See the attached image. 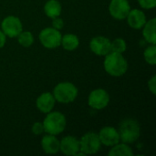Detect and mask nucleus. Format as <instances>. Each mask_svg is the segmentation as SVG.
Wrapping results in <instances>:
<instances>
[{
  "label": "nucleus",
  "instance_id": "f3484780",
  "mask_svg": "<svg viewBox=\"0 0 156 156\" xmlns=\"http://www.w3.org/2000/svg\"><path fill=\"white\" fill-rule=\"evenodd\" d=\"M61 5L58 0H48L44 5V12L47 16L54 18L59 16L61 14Z\"/></svg>",
  "mask_w": 156,
  "mask_h": 156
},
{
  "label": "nucleus",
  "instance_id": "9b49d317",
  "mask_svg": "<svg viewBox=\"0 0 156 156\" xmlns=\"http://www.w3.org/2000/svg\"><path fill=\"white\" fill-rule=\"evenodd\" d=\"M99 138L101 143V144L105 146L112 147L118 143H120V135L118 133V130H116L113 127L106 126L103 127L100 133H99Z\"/></svg>",
  "mask_w": 156,
  "mask_h": 156
},
{
  "label": "nucleus",
  "instance_id": "20e7f679",
  "mask_svg": "<svg viewBox=\"0 0 156 156\" xmlns=\"http://www.w3.org/2000/svg\"><path fill=\"white\" fill-rule=\"evenodd\" d=\"M55 100L60 103H70L74 101L78 96V89L71 82H60L56 85L53 90Z\"/></svg>",
  "mask_w": 156,
  "mask_h": 156
},
{
  "label": "nucleus",
  "instance_id": "f8f14e48",
  "mask_svg": "<svg viewBox=\"0 0 156 156\" xmlns=\"http://www.w3.org/2000/svg\"><path fill=\"white\" fill-rule=\"evenodd\" d=\"M59 151L66 155H76L80 151V140L71 135L65 136L59 142Z\"/></svg>",
  "mask_w": 156,
  "mask_h": 156
},
{
  "label": "nucleus",
  "instance_id": "dca6fc26",
  "mask_svg": "<svg viewBox=\"0 0 156 156\" xmlns=\"http://www.w3.org/2000/svg\"><path fill=\"white\" fill-rule=\"evenodd\" d=\"M155 25L156 19L154 17L150 19L149 21H146L145 25L143 27V35L144 39L150 43V44H155L156 36H155Z\"/></svg>",
  "mask_w": 156,
  "mask_h": 156
},
{
  "label": "nucleus",
  "instance_id": "f03ea898",
  "mask_svg": "<svg viewBox=\"0 0 156 156\" xmlns=\"http://www.w3.org/2000/svg\"><path fill=\"white\" fill-rule=\"evenodd\" d=\"M120 140L127 144L136 142L141 134V127L139 122L132 118L124 119L121 122L118 129Z\"/></svg>",
  "mask_w": 156,
  "mask_h": 156
},
{
  "label": "nucleus",
  "instance_id": "0eeeda50",
  "mask_svg": "<svg viewBox=\"0 0 156 156\" xmlns=\"http://www.w3.org/2000/svg\"><path fill=\"white\" fill-rule=\"evenodd\" d=\"M110 102V95L103 89H96L92 90L88 98V104L94 110H102L108 106Z\"/></svg>",
  "mask_w": 156,
  "mask_h": 156
},
{
  "label": "nucleus",
  "instance_id": "b1692460",
  "mask_svg": "<svg viewBox=\"0 0 156 156\" xmlns=\"http://www.w3.org/2000/svg\"><path fill=\"white\" fill-rule=\"evenodd\" d=\"M138 3L144 9H152L156 6V0H138Z\"/></svg>",
  "mask_w": 156,
  "mask_h": 156
},
{
  "label": "nucleus",
  "instance_id": "a878e982",
  "mask_svg": "<svg viewBox=\"0 0 156 156\" xmlns=\"http://www.w3.org/2000/svg\"><path fill=\"white\" fill-rule=\"evenodd\" d=\"M148 88H149V90L154 94H156V76H153L149 81H148Z\"/></svg>",
  "mask_w": 156,
  "mask_h": 156
},
{
  "label": "nucleus",
  "instance_id": "6ab92c4d",
  "mask_svg": "<svg viewBox=\"0 0 156 156\" xmlns=\"http://www.w3.org/2000/svg\"><path fill=\"white\" fill-rule=\"evenodd\" d=\"M63 48L69 51L76 49L80 45L79 37L74 34H66L61 37V44Z\"/></svg>",
  "mask_w": 156,
  "mask_h": 156
},
{
  "label": "nucleus",
  "instance_id": "f257e3e1",
  "mask_svg": "<svg viewBox=\"0 0 156 156\" xmlns=\"http://www.w3.org/2000/svg\"><path fill=\"white\" fill-rule=\"evenodd\" d=\"M103 66L105 71L112 77H121L128 69V62L122 54L112 51L105 56Z\"/></svg>",
  "mask_w": 156,
  "mask_h": 156
},
{
  "label": "nucleus",
  "instance_id": "bb28decb",
  "mask_svg": "<svg viewBox=\"0 0 156 156\" xmlns=\"http://www.w3.org/2000/svg\"><path fill=\"white\" fill-rule=\"evenodd\" d=\"M5 41H6V36L4 34L3 31L0 30V48H2L5 46Z\"/></svg>",
  "mask_w": 156,
  "mask_h": 156
},
{
  "label": "nucleus",
  "instance_id": "6e6552de",
  "mask_svg": "<svg viewBox=\"0 0 156 156\" xmlns=\"http://www.w3.org/2000/svg\"><path fill=\"white\" fill-rule=\"evenodd\" d=\"M2 31L9 37H16L22 31L23 26L20 19L15 16H6L1 24Z\"/></svg>",
  "mask_w": 156,
  "mask_h": 156
},
{
  "label": "nucleus",
  "instance_id": "ddd939ff",
  "mask_svg": "<svg viewBox=\"0 0 156 156\" xmlns=\"http://www.w3.org/2000/svg\"><path fill=\"white\" fill-rule=\"evenodd\" d=\"M55 103H56V100L53 94L50 92H44L37 99L36 106L38 111L47 114L54 109Z\"/></svg>",
  "mask_w": 156,
  "mask_h": 156
},
{
  "label": "nucleus",
  "instance_id": "412c9836",
  "mask_svg": "<svg viewBox=\"0 0 156 156\" xmlns=\"http://www.w3.org/2000/svg\"><path fill=\"white\" fill-rule=\"evenodd\" d=\"M145 61L150 65L156 64V47L155 44H151V46L147 47L144 53Z\"/></svg>",
  "mask_w": 156,
  "mask_h": 156
},
{
  "label": "nucleus",
  "instance_id": "1a4fd4ad",
  "mask_svg": "<svg viewBox=\"0 0 156 156\" xmlns=\"http://www.w3.org/2000/svg\"><path fill=\"white\" fill-rule=\"evenodd\" d=\"M130 10L131 5L128 0H112L109 5L110 15L117 20L125 19Z\"/></svg>",
  "mask_w": 156,
  "mask_h": 156
},
{
  "label": "nucleus",
  "instance_id": "7ed1b4c3",
  "mask_svg": "<svg viewBox=\"0 0 156 156\" xmlns=\"http://www.w3.org/2000/svg\"><path fill=\"white\" fill-rule=\"evenodd\" d=\"M45 133L52 135H58L61 133L67 125L66 117L59 112H50L47 113L44 122H42Z\"/></svg>",
  "mask_w": 156,
  "mask_h": 156
},
{
  "label": "nucleus",
  "instance_id": "aec40b11",
  "mask_svg": "<svg viewBox=\"0 0 156 156\" xmlns=\"http://www.w3.org/2000/svg\"><path fill=\"white\" fill-rule=\"evenodd\" d=\"M17 40H18V43L22 47L28 48L34 43V37H33L32 33L29 31H22L17 36Z\"/></svg>",
  "mask_w": 156,
  "mask_h": 156
},
{
  "label": "nucleus",
  "instance_id": "9d476101",
  "mask_svg": "<svg viewBox=\"0 0 156 156\" xmlns=\"http://www.w3.org/2000/svg\"><path fill=\"white\" fill-rule=\"evenodd\" d=\"M90 48L97 56H106L111 52V40L102 36L95 37L90 42Z\"/></svg>",
  "mask_w": 156,
  "mask_h": 156
},
{
  "label": "nucleus",
  "instance_id": "4468645a",
  "mask_svg": "<svg viewBox=\"0 0 156 156\" xmlns=\"http://www.w3.org/2000/svg\"><path fill=\"white\" fill-rule=\"evenodd\" d=\"M126 18L129 26L134 29L143 28L147 21L145 14L140 9H131Z\"/></svg>",
  "mask_w": 156,
  "mask_h": 156
},
{
  "label": "nucleus",
  "instance_id": "a211bd4d",
  "mask_svg": "<svg viewBox=\"0 0 156 156\" xmlns=\"http://www.w3.org/2000/svg\"><path fill=\"white\" fill-rule=\"evenodd\" d=\"M108 154L110 156H133V152L127 144L118 143L117 144L112 146V149Z\"/></svg>",
  "mask_w": 156,
  "mask_h": 156
},
{
  "label": "nucleus",
  "instance_id": "39448f33",
  "mask_svg": "<svg viewBox=\"0 0 156 156\" xmlns=\"http://www.w3.org/2000/svg\"><path fill=\"white\" fill-rule=\"evenodd\" d=\"M101 143L96 133L90 132L85 133L80 140V151L85 155L94 154L101 149Z\"/></svg>",
  "mask_w": 156,
  "mask_h": 156
},
{
  "label": "nucleus",
  "instance_id": "2eb2a0df",
  "mask_svg": "<svg viewBox=\"0 0 156 156\" xmlns=\"http://www.w3.org/2000/svg\"><path fill=\"white\" fill-rule=\"evenodd\" d=\"M41 146L43 151L48 154H55L59 151V141L56 135L47 134L41 140Z\"/></svg>",
  "mask_w": 156,
  "mask_h": 156
},
{
  "label": "nucleus",
  "instance_id": "393cba45",
  "mask_svg": "<svg viewBox=\"0 0 156 156\" xmlns=\"http://www.w3.org/2000/svg\"><path fill=\"white\" fill-rule=\"evenodd\" d=\"M52 27L59 30L61 29L63 27H64V21L59 17V16H57V17H54L52 18Z\"/></svg>",
  "mask_w": 156,
  "mask_h": 156
},
{
  "label": "nucleus",
  "instance_id": "4be33fe9",
  "mask_svg": "<svg viewBox=\"0 0 156 156\" xmlns=\"http://www.w3.org/2000/svg\"><path fill=\"white\" fill-rule=\"evenodd\" d=\"M127 48V44L123 38H115L112 42L111 41V51L122 54Z\"/></svg>",
  "mask_w": 156,
  "mask_h": 156
},
{
  "label": "nucleus",
  "instance_id": "423d86ee",
  "mask_svg": "<svg viewBox=\"0 0 156 156\" xmlns=\"http://www.w3.org/2000/svg\"><path fill=\"white\" fill-rule=\"evenodd\" d=\"M61 34L54 27H46L39 33V40L46 48H57L61 44Z\"/></svg>",
  "mask_w": 156,
  "mask_h": 156
},
{
  "label": "nucleus",
  "instance_id": "5701e85b",
  "mask_svg": "<svg viewBox=\"0 0 156 156\" xmlns=\"http://www.w3.org/2000/svg\"><path fill=\"white\" fill-rule=\"evenodd\" d=\"M31 131H32V133H33L35 135H41L43 133H45L43 123H42V122H35V123L32 125Z\"/></svg>",
  "mask_w": 156,
  "mask_h": 156
}]
</instances>
